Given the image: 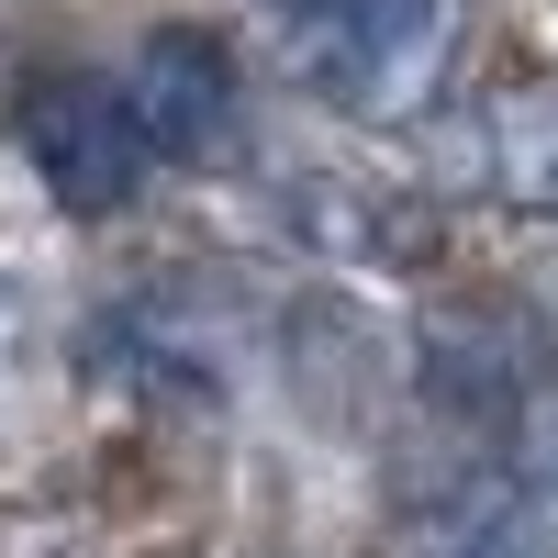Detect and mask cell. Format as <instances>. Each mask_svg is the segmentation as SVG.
Instances as JSON below:
<instances>
[{"instance_id":"1","label":"cell","mask_w":558,"mask_h":558,"mask_svg":"<svg viewBox=\"0 0 558 558\" xmlns=\"http://www.w3.org/2000/svg\"><path fill=\"white\" fill-rule=\"evenodd\" d=\"M291 23H302V78L357 123L425 112L458 57V0H313Z\"/></svg>"},{"instance_id":"2","label":"cell","mask_w":558,"mask_h":558,"mask_svg":"<svg viewBox=\"0 0 558 558\" xmlns=\"http://www.w3.org/2000/svg\"><path fill=\"white\" fill-rule=\"evenodd\" d=\"M23 157H34V179L68 213H112V202H134V179L157 168L123 78H89V68H57V78L23 89Z\"/></svg>"},{"instance_id":"3","label":"cell","mask_w":558,"mask_h":558,"mask_svg":"<svg viewBox=\"0 0 558 558\" xmlns=\"http://www.w3.org/2000/svg\"><path fill=\"white\" fill-rule=\"evenodd\" d=\"M123 101H134L157 157H213L223 134H235V57H223L202 23H168V34H146Z\"/></svg>"},{"instance_id":"4","label":"cell","mask_w":558,"mask_h":558,"mask_svg":"<svg viewBox=\"0 0 558 558\" xmlns=\"http://www.w3.org/2000/svg\"><path fill=\"white\" fill-rule=\"evenodd\" d=\"M481 168H492L502 202L558 213V68L492 89V112H481Z\"/></svg>"},{"instance_id":"5","label":"cell","mask_w":558,"mask_h":558,"mask_svg":"<svg viewBox=\"0 0 558 558\" xmlns=\"http://www.w3.org/2000/svg\"><path fill=\"white\" fill-rule=\"evenodd\" d=\"M536 470H547V481H558V402H547V413H536Z\"/></svg>"},{"instance_id":"6","label":"cell","mask_w":558,"mask_h":558,"mask_svg":"<svg viewBox=\"0 0 558 558\" xmlns=\"http://www.w3.org/2000/svg\"><path fill=\"white\" fill-rule=\"evenodd\" d=\"M12 324H23V291H0V347H12Z\"/></svg>"}]
</instances>
